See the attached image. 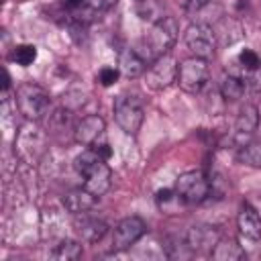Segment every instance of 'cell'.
<instances>
[{
    "label": "cell",
    "instance_id": "obj_1",
    "mask_svg": "<svg viewBox=\"0 0 261 261\" xmlns=\"http://www.w3.org/2000/svg\"><path fill=\"white\" fill-rule=\"evenodd\" d=\"M73 167L75 171L84 177V188L90 190L94 196H104L110 188L112 181V171L106 163V159H102L94 147L82 151L75 159H73Z\"/></svg>",
    "mask_w": 261,
    "mask_h": 261
},
{
    "label": "cell",
    "instance_id": "obj_2",
    "mask_svg": "<svg viewBox=\"0 0 261 261\" xmlns=\"http://www.w3.org/2000/svg\"><path fill=\"white\" fill-rule=\"evenodd\" d=\"M177 33H179V24H177L175 16L165 14L161 20H157L151 27V31L147 33V37L143 39V49H145L143 59L155 61L157 57L169 53V49L177 41Z\"/></svg>",
    "mask_w": 261,
    "mask_h": 261
},
{
    "label": "cell",
    "instance_id": "obj_3",
    "mask_svg": "<svg viewBox=\"0 0 261 261\" xmlns=\"http://www.w3.org/2000/svg\"><path fill=\"white\" fill-rule=\"evenodd\" d=\"M16 104H18V110L20 114L35 122V120H41L47 112H49V106H51V98H49V92L37 84H20L16 88Z\"/></svg>",
    "mask_w": 261,
    "mask_h": 261
},
{
    "label": "cell",
    "instance_id": "obj_4",
    "mask_svg": "<svg viewBox=\"0 0 261 261\" xmlns=\"http://www.w3.org/2000/svg\"><path fill=\"white\" fill-rule=\"evenodd\" d=\"M145 118L143 100L135 94H120L114 98V120L126 135H137Z\"/></svg>",
    "mask_w": 261,
    "mask_h": 261
},
{
    "label": "cell",
    "instance_id": "obj_5",
    "mask_svg": "<svg viewBox=\"0 0 261 261\" xmlns=\"http://www.w3.org/2000/svg\"><path fill=\"white\" fill-rule=\"evenodd\" d=\"M210 188H212L210 179H208L202 171L192 169V171L181 173V175L175 179V188H173V190H175L177 198H179L184 204L194 206V204H202V202L210 196Z\"/></svg>",
    "mask_w": 261,
    "mask_h": 261
},
{
    "label": "cell",
    "instance_id": "obj_6",
    "mask_svg": "<svg viewBox=\"0 0 261 261\" xmlns=\"http://www.w3.org/2000/svg\"><path fill=\"white\" fill-rule=\"evenodd\" d=\"M184 41H186V47L188 51L194 55V57H200V59H210L214 57V49H216V33L210 24H204V22H194L186 29V35H184Z\"/></svg>",
    "mask_w": 261,
    "mask_h": 261
},
{
    "label": "cell",
    "instance_id": "obj_7",
    "mask_svg": "<svg viewBox=\"0 0 261 261\" xmlns=\"http://www.w3.org/2000/svg\"><path fill=\"white\" fill-rule=\"evenodd\" d=\"M208 82V61L200 57H188L177 67V84L188 94H198Z\"/></svg>",
    "mask_w": 261,
    "mask_h": 261
},
{
    "label": "cell",
    "instance_id": "obj_8",
    "mask_svg": "<svg viewBox=\"0 0 261 261\" xmlns=\"http://www.w3.org/2000/svg\"><path fill=\"white\" fill-rule=\"evenodd\" d=\"M177 67L179 63L169 55H161L157 57L155 61H151L149 69H147V86L153 88V90H165L169 88L171 84L177 82Z\"/></svg>",
    "mask_w": 261,
    "mask_h": 261
},
{
    "label": "cell",
    "instance_id": "obj_9",
    "mask_svg": "<svg viewBox=\"0 0 261 261\" xmlns=\"http://www.w3.org/2000/svg\"><path fill=\"white\" fill-rule=\"evenodd\" d=\"M147 232V224L139 216H126L122 218L112 232V249L114 251H126L130 249L143 234Z\"/></svg>",
    "mask_w": 261,
    "mask_h": 261
},
{
    "label": "cell",
    "instance_id": "obj_10",
    "mask_svg": "<svg viewBox=\"0 0 261 261\" xmlns=\"http://www.w3.org/2000/svg\"><path fill=\"white\" fill-rule=\"evenodd\" d=\"M104 128H106V122L102 116L98 114H90L86 118H82L75 128H73V139L75 143L80 145H94L98 143V139L104 135Z\"/></svg>",
    "mask_w": 261,
    "mask_h": 261
},
{
    "label": "cell",
    "instance_id": "obj_11",
    "mask_svg": "<svg viewBox=\"0 0 261 261\" xmlns=\"http://www.w3.org/2000/svg\"><path fill=\"white\" fill-rule=\"evenodd\" d=\"M257 126H259V110H257V106L245 104L241 108L239 116H237V122H234V141L239 145H245L253 137Z\"/></svg>",
    "mask_w": 261,
    "mask_h": 261
},
{
    "label": "cell",
    "instance_id": "obj_12",
    "mask_svg": "<svg viewBox=\"0 0 261 261\" xmlns=\"http://www.w3.org/2000/svg\"><path fill=\"white\" fill-rule=\"evenodd\" d=\"M218 230L216 226H210V224H198V226H192L186 234V243H188V249L190 251H212L214 245L218 243Z\"/></svg>",
    "mask_w": 261,
    "mask_h": 261
},
{
    "label": "cell",
    "instance_id": "obj_13",
    "mask_svg": "<svg viewBox=\"0 0 261 261\" xmlns=\"http://www.w3.org/2000/svg\"><path fill=\"white\" fill-rule=\"evenodd\" d=\"M75 230H77V234H80L82 241H86V243H98L106 234L108 224H106V220H102V218L92 216V214L86 212V214H77V218H75Z\"/></svg>",
    "mask_w": 261,
    "mask_h": 261
},
{
    "label": "cell",
    "instance_id": "obj_14",
    "mask_svg": "<svg viewBox=\"0 0 261 261\" xmlns=\"http://www.w3.org/2000/svg\"><path fill=\"white\" fill-rule=\"evenodd\" d=\"M96 204H98V196H94V194H92L90 190H86V188H75V190H71V192H67V194L63 196V206H65V210L71 212L73 216L90 212Z\"/></svg>",
    "mask_w": 261,
    "mask_h": 261
},
{
    "label": "cell",
    "instance_id": "obj_15",
    "mask_svg": "<svg viewBox=\"0 0 261 261\" xmlns=\"http://www.w3.org/2000/svg\"><path fill=\"white\" fill-rule=\"evenodd\" d=\"M239 232L249 239V241H259L261 239V216L251 204H243L237 216Z\"/></svg>",
    "mask_w": 261,
    "mask_h": 261
},
{
    "label": "cell",
    "instance_id": "obj_16",
    "mask_svg": "<svg viewBox=\"0 0 261 261\" xmlns=\"http://www.w3.org/2000/svg\"><path fill=\"white\" fill-rule=\"evenodd\" d=\"M145 67H147V61L143 59L141 53H137L135 49L120 51V55H118V71L124 77L135 80V77H139V75L145 73Z\"/></svg>",
    "mask_w": 261,
    "mask_h": 261
},
{
    "label": "cell",
    "instance_id": "obj_17",
    "mask_svg": "<svg viewBox=\"0 0 261 261\" xmlns=\"http://www.w3.org/2000/svg\"><path fill=\"white\" fill-rule=\"evenodd\" d=\"M210 255L216 261H243L247 257L245 249L234 239H218V243L214 245Z\"/></svg>",
    "mask_w": 261,
    "mask_h": 261
},
{
    "label": "cell",
    "instance_id": "obj_18",
    "mask_svg": "<svg viewBox=\"0 0 261 261\" xmlns=\"http://www.w3.org/2000/svg\"><path fill=\"white\" fill-rule=\"evenodd\" d=\"M135 10L143 20L151 24H155L165 16V6L161 0H135Z\"/></svg>",
    "mask_w": 261,
    "mask_h": 261
},
{
    "label": "cell",
    "instance_id": "obj_19",
    "mask_svg": "<svg viewBox=\"0 0 261 261\" xmlns=\"http://www.w3.org/2000/svg\"><path fill=\"white\" fill-rule=\"evenodd\" d=\"M245 88H247L245 82L239 75H232V73L224 75L222 82H220V94H222V98L226 102H237L239 98H243Z\"/></svg>",
    "mask_w": 261,
    "mask_h": 261
},
{
    "label": "cell",
    "instance_id": "obj_20",
    "mask_svg": "<svg viewBox=\"0 0 261 261\" xmlns=\"http://www.w3.org/2000/svg\"><path fill=\"white\" fill-rule=\"evenodd\" d=\"M237 161L249 167H261V139L247 141L237 153Z\"/></svg>",
    "mask_w": 261,
    "mask_h": 261
},
{
    "label": "cell",
    "instance_id": "obj_21",
    "mask_svg": "<svg viewBox=\"0 0 261 261\" xmlns=\"http://www.w3.org/2000/svg\"><path fill=\"white\" fill-rule=\"evenodd\" d=\"M51 257L57 259V261H75V259L82 257V245H80L77 241L65 239V241H61V243L53 249Z\"/></svg>",
    "mask_w": 261,
    "mask_h": 261
},
{
    "label": "cell",
    "instance_id": "obj_22",
    "mask_svg": "<svg viewBox=\"0 0 261 261\" xmlns=\"http://www.w3.org/2000/svg\"><path fill=\"white\" fill-rule=\"evenodd\" d=\"M10 59H12L14 63H18V65L27 67V65H31V63L37 59V47H35V45H29V43L16 45V47L12 49Z\"/></svg>",
    "mask_w": 261,
    "mask_h": 261
},
{
    "label": "cell",
    "instance_id": "obj_23",
    "mask_svg": "<svg viewBox=\"0 0 261 261\" xmlns=\"http://www.w3.org/2000/svg\"><path fill=\"white\" fill-rule=\"evenodd\" d=\"M237 61H239L241 69H255V67L261 65V59H259V55H257L253 49H243V51L239 53Z\"/></svg>",
    "mask_w": 261,
    "mask_h": 261
},
{
    "label": "cell",
    "instance_id": "obj_24",
    "mask_svg": "<svg viewBox=\"0 0 261 261\" xmlns=\"http://www.w3.org/2000/svg\"><path fill=\"white\" fill-rule=\"evenodd\" d=\"M243 73L239 75L245 86H249L251 90H261V65L255 67V69H241Z\"/></svg>",
    "mask_w": 261,
    "mask_h": 261
},
{
    "label": "cell",
    "instance_id": "obj_25",
    "mask_svg": "<svg viewBox=\"0 0 261 261\" xmlns=\"http://www.w3.org/2000/svg\"><path fill=\"white\" fill-rule=\"evenodd\" d=\"M118 75H120L118 67H102V69L98 71V82H100L104 88H108V86L116 84Z\"/></svg>",
    "mask_w": 261,
    "mask_h": 261
},
{
    "label": "cell",
    "instance_id": "obj_26",
    "mask_svg": "<svg viewBox=\"0 0 261 261\" xmlns=\"http://www.w3.org/2000/svg\"><path fill=\"white\" fill-rule=\"evenodd\" d=\"M155 200H157V206H159V208H163V206H169L171 202H175V200H179V198H177L175 190L163 188V190H159V192L155 194Z\"/></svg>",
    "mask_w": 261,
    "mask_h": 261
},
{
    "label": "cell",
    "instance_id": "obj_27",
    "mask_svg": "<svg viewBox=\"0 0 261 261\" xmlns=\"http://www.w3.org/2000/svg\"><path fill=\"white\" fill-rule=\"evenodd\" d=\"M94 151H96L102 159H106V161L112 157V149H110L108 143H94Z\"/></svg>",
    "mask_w": 261,
    "mask_h": 261
},
{
    "label": "cell",
    "instance_id": "obj_28",
    "mask_svg": "<svg viewBox=\"0 0 261 261\" xmlns=\"http://www.w3.org/2000/svg\"><path fill=\"white\" fill-rule=\"evenodd\" d=\"M208 2H210V0H186V2H184V8H186L188 12H198V10H202Z\"/></svg>",
    "mask_w": 261,
    "mask_h": 261
},
{
    "label": "cell",
    "instance_id": "obj_29",
    "mask_svg": "<svg viewBox=\"0 0 261 261\" xmlns=\"http://www.w3.org/2000/svg\"><path fill=\"white\" fill-rule=\"evenodd\" d=\"M88 2L96 8V12H98V14H100L102 10H108L112 4H116V0H88Z\"/></svg>",
    "mask_w": 261,
    "mask_h": 261
},
{
    "label": "cell",
    "instance_id": "obj_30",
    "mask_svg": "<svg viewBox=\"0 0 261 261\" xmlns=\"http://www.w3.org/2000/svg\"><path fill=\"white\" fill-rule=\"evenodd\" d=\"M18 2H24V0H18Z\"/></svg>",
    "mask_w": 261,
    "mask_h": 261
}]
</instances>
